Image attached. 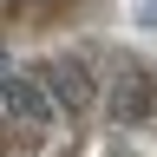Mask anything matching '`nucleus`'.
Returning a JSON list of instances; mask_svg holds the SVG:
<instances>
[{
  "label": "nucleus",
  "instance_id": "nucleus-2",
  "mask_svg": "<svg viewBox=\"0 0 157 157\" xmlns=\"http://www.w3.org/2000/svg\"><path fill=\"white\" fill-rule=\"evenodd\" d=\"M137 78V85H124V98H118V111H124V118H144L151 105H157V85H151V72H131Z\"/></svg>",
  "mask_w": 157,
  "mask_h": 157
},
{
  "label": "nucleus",
  "instance_id": "nucleus-3",
  "mask_svg": "<svg viewBox=\"0 0 157 157\" xmlns=\"http://www.w3.org/2000/svg\"><path fill=\"white\" fill-rule=\"evenodd\" d=\"M52 85H59L66 105H85V98H92V85H85V72H78V66H52Z\"/></svg>",
  "mask_w": 157,
  "mask_h": 157
},
{
  "label": "nucleus",
  "instance_id": "nucleus-1",
  "mask_svg": "<svg viewBox=\"0 0 157 157\" xmlns=\"http://www.w3.org/2000/svg\"><path fill=\"white\" fill-rule=\"evenodd\" d=\"M0 105H7L13 118H26V124H52V92L39 85V78H26V72L0 78Z\"/></svg>",
  "mask_w": 157,
  "mask_h": 157
}]
</instances>
